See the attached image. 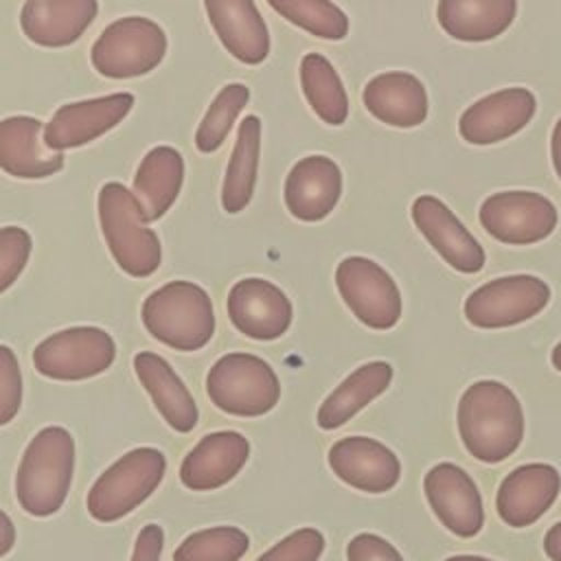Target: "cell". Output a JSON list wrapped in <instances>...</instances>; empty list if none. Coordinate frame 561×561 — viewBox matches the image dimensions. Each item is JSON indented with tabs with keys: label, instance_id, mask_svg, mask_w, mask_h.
<instances>
[{
	"label": "cell",
	"instance_id": "obj_8",
	"mask_svg": "<svg viewBox=\"0 0 561 561\" xmlns=\"http://www.w3.org/2000/svg\"><path fill=\"white\" fill-rule=\"evenodd\" d=\"M116 359L114 337L99 327H68L44 337L33 351L39 375L57 381H81L105 373Z\"/></svg>",
	"mask_w": 561,
	"mask_h": 561
},
{
	"label": "cell",
	"instance_id": "obj_4",
	"mask_svg": "<svg viewBox=\"0 0 561 561\" xmlns=\"http://www.w3.org/2000/svg\"><path fill=\"white\" fill-rule=\"evenodd\" d=\"M96 208L103 239L116 265L134 278L151 276L162 263V243L149 228L136 195L121 182H105Z\"/></svg>",
	"mask_w": 561,
	"mask_h": 561
},
{
	"label": "cell",
	"instance_id": "obj_20",
	"mask_svg": "<svg viewBox=\"0 0 561 561\" xmlns=\"http://www.w3.org/2000/svg\"><path fill=\"white\" fill-rule=\"evenodd\" d=\"M46 125L26 114L0 121V171L22 178L42 180L64 169V153L53 151L44 142Z\"/></svg>",
	"mask_w": 561,
	"mask_h": 561
},
{
	"label": "cell",
	"instance_id": "obj_1",
	"mask_svg": "<svg viewBox=\"0 0 561 561\" xmlns=\"http://www.w3.org/2000/svg\"><path fill=\"white\" fill-rule=\"evenodd\" d=\"M458 432L473 458L486 465L502 462L524 438L522 403L502 381H473L458 401Z\"/></svg>",
	"mask_w": 561,
	"mask_h": 561
},
{
	"label": "cell",
	"instance_id": "obj_28",
	"mask_svg": "<svg viewBox=\"0 0 561 561\" xmlns=\"http://www.w3.org/2000/svg\"><path fill=\"white\" fill-rule=\"evenodd\" d=\"M392 366L388 362H368L342 379L318 408V425L335 430L351 421L359 410L388 390Z\"/></svg>",
	"mask_w": 561,
	"mask_h": 561
},
{
	"label": "cell",
	"instance_id": "obj_23",
	"mask_svg": "<svg viewBox=\"0 0 561 561\" xmlns=\"http://www.w3.org/2000/svg\"><path fill=\"white\" fill-rule=\"evenodd\" d=\"M99 13V0H26L20 11L22 33L37 46L75 44Z\"/></svg>",
	"mask_w": 561,
	"mask_h": 561
},
{
	"label": "cell",
	"instance_id": "obj_18",
	"mask_svg": "<svg viewBox=\"0 0 561 561\" xmlns=\"http://www.w3.org/2000/svg\"><path fill=\"white\" fill-rule=\"evenodd\" d=\"M342 197V171L335 160L322 153L300 158L285 178L283 199L300 221H322Z\"/></svg>",
	"mask_w": 561,
	"mask_h": 561
},
{
	"label": "cell",
	"instance_id": "obj_41",
	"mask_svg": "<svg viewBox=\"0 0 561 561\" xmlns=\"http://www.w3.org/2000/svg\"><path fill=\"white\" fill-rule=\"evenodd\" d=\"M550 158H552L554 173L561 180V116L554 123V129H552V136H550Z\"/></svg>",
	"mask_w": 561,
	"mask_h": 561
},
{
	"label": "cell",
	"instance_id": "obj_37",
	"mask_svg": "<svg viewBox=\"0 0 561 561\" xmlns=\"http://www.w3.org/2000/svg\"><path fill=\"white\" fill-rule=\"evenodd\" d=\"M346 561H403L401 552L375 533H359L346 546Z\"/></svg>",
	"mask_w": 561,
	"mask_h": 561
},
{
	"label": "cell",
	"instance_id": "obj_33",
	"mask_svg": "<svg viewBox=\"0 0 561 561\" xmlns=\"http://www.w3.org/2000/svg\"><path fill=\"white\" fill-rule=\"evenodd\" d=\"M250 537L237 526H210L191 533L173 552V561H239Z\"/></svg>",
	"mask_w": 561,
	"mask_h": 561
},
{
	"label": "cell",
	"instance_id": "obj_11",
	"mask_svg": "<svg viewBox=\"0 0 561 561\" xmlns=\"http://www.w3.org/2000/svg\"><path fill=\"white\" fill-rule=\"evenodd\" d=\"M486 234L508 245H530L557 228V206L535 191H500L489 195L478 210Z\"/></svg>",
	"mask_w": 561,
	"mask_h": 561
},
{
	"label": "cell",
	"instance_id": "obj_27",
	"mask_svg": "<svg viewBox=\"0 0 561 561\" xmlns=\"http://www.w3.org/2000/svg\"><path fill=\"white\" fill-rule=\"evenodd\" d=\"M184 184V158L171 145L149 149L134 175V195L147 224L158 221L178 199Z\"/></svg>",
	"mask_w": 561,
	"mask_h": 561
},
{
	"label": "cell",
	"instance_id": "obj_25",
	"mask_svg": "<svg viewBox=\"0 0 561 561\" xmlns=\"http://www.w3.org/2000/svg\"><path fill=\"white\" fill-rule=\"evenodd\" d=\"M134 370L169 427L186 434L197 425V403L186 383L162 355L151 351L136 353Z\"/></svg>",
	"mask_w": 561,
	"mask_h": 561
},
{
	"label": "cell",
	"instance_id": "obj_34",
	"mask_svg": "<svg viewBox=\"0 0 561 561\" xmlns=\"http://www.w3.org/2000/svg\"><path fill=\"white\" fill-rule=\"evenodd\" d=\"M33 239L20 226L0 228V294H4L24 272L31 259Z\"/></svg>",
	"mask_w": 561,
	"mask_h": 561
},
{
	"label": "cell",
	"instance_id": "obj_38",
	"mask_svg": "<svg viewBox=\"0 0 561 561\" xmlns=\"http://www.w3.org/2000/svg\"><path fill=\"white\" fill-rule=\"evenodd\" d=\"M162 546H164V530H162V526L147 524V526L140 528V533L136 537L131 561H160Z\"/></svg>",
	"mask_w": 561,
	"mask_h": 561
},
{
	"label": "cell",
	"instance_id": "obj_9",
	"mask_svg": "<svg viewBox=\"0 0 561 561\" xmlns=\"http://www.w3.org/2000/svg\"><path fill=\"white\" fill-rule=\"evenodd\" d=\"M550 302V287L533 274L493 278L465 300V318L478 329H504L539 316Z\"/></svg>",
	"mask_w": 561,
	"mask_h": 561
},
{
	"label": "cell",
	"instance_id": "obj_6",
	"mask_svg": "<svg viewBox=\"0 0 561 561\" xmlns=\"http://www.w3.org/2000/svg\"><path fill=\"white\" fill-rule=\"evenodd\" d=\"M169 48L162 26L145 15L110 22L90 48L92 68L105 79H136L156 70Z\"/></svg>",
	"mask_w": 561,
	"mask_h": 561
},
{
	"label": "cell",
	"instance_id": "obj_30",
	"mask_svg": "<svg viewBox=\"0 0 561 561\" xmlns=\"http://www.w3.org/2000/svg\"><path fill=\"white\" fill-rule=\"evenodd\" d=\"M300 88L320 121L342 125L348 118V96L333 64L320 53H307L300 59Z\"/></svg>",
	"mask_w": 561,
	"mask_h": 561
},
{
	"label": "cell",
	"instance_id": "obj_13",
	"mask_svg": "<svg viewBox=\"0 0 561 561\" xmlns=\"http://www.w3.org/2000/svg\"><path fill=\"white\" fill-rule=\"evenodd\" d=\"M228 318L245 337L272 342L287 333L294 309L287 294L272 280L248 276L237 280L228 291Z\"/></svg>",
	"mask_w": 561,
	"mask_h": 561
},
{
	"label": "cell",
	"instance_id": "obj_2",
	"mask_svg": "<svg viewBox=\"0 0 561 561\" xmlns=\"http://www.w3.org/2000/svg\"><path fill=\"white\" fill-rule=\"evenodd\" d=\"M75 438L66 427L48 425L26 445L15 473L18 504L33 517L55 515L70 491Z\"/></svg>",
	"mask_w": 561,
	"mask_h": 561
},
{
	"label": "cell",
	"instance_id": "obj_35",
	"mask_svg": "<svg viewBox=\"0 0 561 561\" xmlns=\"http://www.w3.org/2000/svg\"><path fill=\"white\" fill-rule=\"evenodd\" d=\"M322 552V533L316 528H298L265 550L256 561H318Z\"/></svg>",
	"mask_w": 561,
	"mask_h": 561
},
{
	"label": "cell",
	"instance_id": "obj_3",
	"mask_svg": "<svg viewBox=\"0 0 561 561\" xmlns=\"http://www.w3.org/2000/svg\"><path fill=\"white\" fill-rule=\"evenodd\" d=\"M140 318L149 335L173 351H199L215 333L213 300L193 280H169L153 289L142 300Z\"/></svg>",
	"mask_w": 561,
	"mask_h": 561
},
{
	"label": "cell",
	"instance_id": "obj_21",
	"mask_svg": "<svg viewBox=\"0 0 561 561\" xmlns=\"http://www.w3.org/2000/svg\"><path fill=\"white\" fill-rule=\"evenodd\" d=\"M219 44L241 64L259 66L270 55V31L254 0H204Z\"/></svg>",
	"mask_w": 561,
	"mask_h": 561
},
{
	"label": "cell",
	"instance_id": "obj_36",
	"mask_svg": "<svg viewBox=\"0 0 561 561\" xmlns=\"http://www.w3.org/2000/svg\"><path fill=\"white\" fill-rule=\"evenodd\" d=\"M24 383L18 355L13 348L0 344V427L15 419L22 405Z\"/></svg>",
	"mask_w": 561,
	"mask_h": 561
},
{
	"label": "cell",
	"instance_id": "obj_24",
	"mask_svg": "<svg viewBox=\"0 0 561 561\" xmlns=\"http://www.w3.org/2000/svg\"><path fill=\"white\" fill-rule=\"evenodd\" d=\"M362 101L368 114L392 127L410 129L427 118L425 85L405 70H388L368 79Z\"/></svg>",
	"mask_w": 561,
	"mask_h": 561
},
{
	"label": "cell",
	"instance_id": "obj_15",
	"mask_svg": "<svg viewBox=\"0 0 561 561\" xmlns=\"http://www.w3.org/2000/svg\"><path fill=\"white\" fill-rule=\"evenodd\" d=\"M537 99L528 88L513 85L473 101L458 121V131L469 145L502 142L522 131L535 116Z\"/></svg>",
	"mask_w": 561,
	"mask_h": 561
},
{
	"label": "cell",
	"instance_id": "obj_12",
	"mask_svg": "<svg viewBox=\"0 0 561 561\" xmlns=\"http://www.w3.org/2000/svg\"><path fill=\"white\" fill-rule=\"evenodd\" d=\"M134 103L136 99L131 92H114L66 103L57 107L46 123L44 142L59 153H64V149L83 147L123 123Z\"/></svg>",
	"mask_w": 561,
	"mask_h": 561
},
{
	"label": "cell",
	"instance_id": "obj_14",
	"mask_svg": "<svg viewBox=\"0 0 561 561\" xmlns=\"http://www.w3.org/2000/svg\"><path fill=\"white\" fill-rule=\"evenodd\" d=\"M410 213L416 230L449 267L462 274H476L484 267V248L443 199L419 195Z\"/></svg>",
	"mask_w": 561,
	"mask_h": 561
},
{
	"label": "cell",
	"instance_id": "obj_39",
	"mask_svg": "<svg viewBox=\"0 0 561 561\" xmlns=\"http://www.w3.org/2000/svg\"><path fill=\"white\" fill-rule=\"evenodd\" d=\"M13 543H15V526L11 517L0 508V559L11 552Z\"/></svg>",
	"mask_w": 561,
	"mask_h": 561
},
{
	"label": "cell",
	"instance_id": "obj_26",
	"mask_svg": "<svg viewBox=\"0 0 561 561\" xmlns=\"http://www.w3.org/2000/svg\"><path fill=\"white\" fill-rule=\"evenodd\" d=\"M517 15V0H438L436 20L458 42H489L500 37Z\"/></svg>",
	"mask_w": 561,
	"mask_h": 561
},
{
	"label": "cell",
	"instance_id": "obj_17",
	"mask_svg": "<svg viewBox=\"0 0 561 561\" xmlns=\"http://www.w3.org/2000/svg\"><path fill=\"white\" fill-rule=\"evenodd\" d=\"M329 467L348 486L386 493L401 478V462L390 447L368 436H344L329 449Z\"/></svg>",
	"mask_w": 561,
	"mask_h": 561
},
{
	"label": "cell",
	"instance_id": "obj_16",
	"mask_svg": "<svg viewBox=\"0 0 561 561\" xmlns=\"http://www.w3.org/2000/svg\"><path fill=\"white\" fill-rule=\"evenodd\" d=\"M425 497L438 522L458 537H473L484 524V508L473 478L454 462L434 465L423 480Z\"/></svg>",
	"mask_w": 561,
	"mask_h": 561
},
{
	"label": "cell",
	"instance_id": "obj_5",
	"mask_svg": "<svg viewBox=\"0 0 561 561\" xmlns=\"http://www.w3.org/2000/svg\"><path fill=\"white\" fill-rule=\"evenodd\" d=\"M167 458L156 447H136L114 460L90 486L85 504L96 522H116L138 508L162 482Z\"/></svg>",
	"mask_w": 561,
	"mask_h": 561
},
{
	"label": "cell",
	"instance_id": "obj_10",
	"mask_svg": "<svg viewBox=\"0 0 561 561\" xmlns=\"http://www.w3.org/2000/svg\"><path fill=\"white\" fill-rule=\"evenodd\" d=\"M335 287L353 316L377 331L392 329L403 311L394 278L373 259L346 256L335 267Z\"/></svg>",
	"mask_w": 561,
	"mask_h": 561
},
{
	"label": "cell",
	"instance_id": "obj_42",
	"mask_svg": "<svg viewBox=\"0 0 561 561\" xmlns=\"http://www.w3.org/2000/svg\"><path fill=\"white\" fill-rule=\"evenodd\" d=\"M445 561H493V559L478 557V554H454V557H447Z\"/></svg>",
	"mask_w": 561,
	"mask_h": 561
},
{
	"label": "cell",
	"instance_id": "obj_19",
	"mask_svg": "<svg viewBox=\"0 0 561 561\" xmlns=\"http://www.w3.org/2000/svg\"><path fill=\"white\" fill-rule=\"evenodd\" d=\"M561 473L546 462H528L513 469L500 484L495 508L504 524L526 528L535 524L557 500Z\"/></svg>",
	"mask_w": 561,
	"mask_h": 561
},
{
	"label": "cell",
	"instance_id": "obj_40",
	"mask_svg": "<svg viewBox=\"0 0 561 561\" xmlns=\"http://www.w3.org/2000/svg\"><path fill=\"white\" fill-rule=\"evenodd\" d=\"M543 552L550 561H561V522L548 528L543 537Z\"/></svg>",
	"mask_w": 561,
	"mask_h": 561
},
{
	"label": "cell",
	"instance_id": "obj_29",
	"mask_svg": "<svg viewBox=\"0 0 561 561\" xmlns=\"http://www.w3.org/2000/svg\"><path fill=\"white\" fill-rule=\"evenodd\" d=\"M259 153H261V118L248 114L241 118L237 129V140L226 167L221 186V206L226 213H241L256 186L259 175Z\"/></svg>",
	"mask_w": 561,
	"mask_h": 561
},
{
	"label": "cell",
	"instance_id": "obj_22",
	"mask_svg": "<svg viewBox=\"0 0 561 561\" xmlns=\"http://www.w3.org/2000/svg\"><path fill=\"white\" fill-rule=\"evenodd\" d=\"M250 443L243 434L221 430L206 434L182 460L180 480L191 491H215L228 484L248 462Z\"/></svg>",
	"mask_w": 561,
	"mask_h": 561
},
{
	"label": "cell",
	"instance_id": "obj_31",
	"mask_svg": "<svg viewBox=\"0 0 561 561\" xmlns=\"http://www.w3.org/2000/svg\"><path fill=\"white\" fill-rule=\"evenodd\" d=\"M248 101H250L248 85H243V83L224 85L197 125V131H195L197 151H202V153L217 151L226 142L232 125L237 123V118L243 112V107L248 105Z\"/></svg>",
	"mask_w": 561,
	"mask_h": 561
},
{
	"label": "cell",
	"instance_id": "obj_7",
	"mask_svg": "<svg viewBox=\"0 0 561 561\" xmlns=\"http://www.w3.org/2000/svg\"><path fill=\"white\" fill-rule=\"evenodd\" d=\"M210 401L232 416H263L280 399V381L274 368L252 353H226L206 375Z\"/></svg>",
	"mask_w": 561,
	"mask_h": 561
},
{
	"label": "cell",
	"instance_id": "obj_43",
	"mask_svg": "<svg viewBox=\"0 0 561 561\" xmlns=\"http://www.w3.org/2000/svg\"><path fill=\"white\" fill-rule=\"evenodd\" d=\"M550 362H552V366L561 373V342L554 344V348H552V353H550Z\"/></svg>",
	"mask_w": 561,
	"mask_h": 561
},
{
	"label": "cell",
	"instance_id": "obj_32",
	"mask_svg": "<svg viewBox=\"0 0 561 561\" xmlns=\"http://www.w3.org/2000/svg\"><path fill=\"white\" fill-rule=\"evenodd\" d=\"M267 4L316 37L335 42L348 35V15L331 0H267Z\"/></svg>",
	"mask_w": 561,
	"mask_h": 561
}]
</instances>
